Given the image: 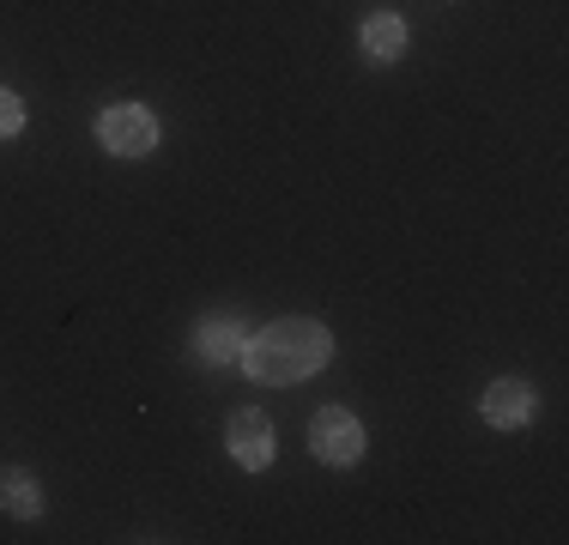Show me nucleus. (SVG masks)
<instances>
[{
    "instance_id": "obj_8",
    "label": "nucleus",
    "mask_w": 569,
    "mask_h": 545,
    "mask_svg": "<svg viewBox=\"0 0 569 545\" xmlns=\"http://www.w3.org/2000/svg\"><path fill=\"white\" fill-rule=\"evenodd\" d=\"M0 509H7L12 522H37V515L49 509L43 479H37L31 467H0Z\"/></svg>"
},
{
    "instance_id": "obj_7",
    "label": "nucleus",
    "mask_w": 569,
    "mask_h": 545,
    "mask_svg": "<svg viewBox=\"0 0 569 545\" xmlns=\"http://www.w3.org/2000/svg\"><path fill=\"white\" fill-rule=\"evenodd\" d=\"M406 43H412V31H406L400 12H370V19L358 24V49L370 54L376 67H395L406 54Z\"/></svg>"
},
{
    "instance_id": "obj_1",
    "label": "nucleus",
    "mask_w": 569,
    "mask_h": 545,
    "mask_svg": "<svg viewBox=\"0 0 569 545\" xmlns=\"http://www.w3.org/2000/svg\"><path fill=\"white\" fill-rule=\"evenodd\" d=\"M328 364H333V327L316 316H279L242 346V376L261 382V388H291V382L321 376Z\"/></svg>"
},
{
    "instance_id": "obj_6",
    "label": "nucleus",
    "mask_w": 569,
    "mask_h": 545,
    "mask_svg": "<svg viewBox=\"0 0 569 545\" xmlns=\"http://www.w3.org/2000/svg\"><path fill=\"white\" fill-rule=\"evenodd\" d=\"M242 346H249V321H242L237 309H212V316L194 321V358L212 364V370L242 364Z\"/></svg>"
},
{
    "instance_id": "obj_4",
    "label": "nucleus",
    "mask_w": 569,
    "mask_h": 545,
    "mask_svg": "<svg viewBox=\"0 0 569 545\" xmlns=\"http://www.w3.org/2000/svg\"><path fill=\"white\" fill-rule=\"evenodd\" d=\"M224 455L237 460L242 473H267L279 455L273 443V418L261 413V406H237V413L224 418Z\"/></svg>"
},
{
    "instance_id": "obj_5",
    "label": "nucleus",
    "mask_w": 569,
    "mask_h": 545,
    "mask_svg": "<svg viewBox=\"0 0 569 545\" xmlns=\"http://www.w3.org/2000/svg\"><path fill=\"white\" fill-rule=\"evenodd\" d=\"M479 418L491 430H527L539 418V388L521 376H497L491 388L479 394Z\"/></svg>"
},
{
    "instance_id": "obj_2",
    "label": "nucleus",
    "mask_w": 569,
    "mask_h": 545,
    "mask_svg": "<svg viewBox=\"0 0 569 545\" xmlns=\"http://www.w3.org/2000/svg\"><path fill=\"white\" fill-rule=\"evenodd\" d=\"M363 448H370V430H363V418L351 413V406H321V413L309 418V455H316L321 467H358Z\"/></svg>"
},
{
    "instance_id": "obj_3",
    "label": "nucleus",
    "mask_w": 569,
    "mask_h": 545,
    "mask_svg": "<svg viewBox=\"0 0 569 545\" xmlns=\"http://www.w3.org/2000/svg\"><path fill=\"white\" fill-rule=\"evenodd\" d=\"M91 133H98V146L110 158H152L158 152V133H164V128H158V116L146 103H110Z\"/></svg>"
},
{
    "instance_id": "obj_9",
    "label": "nucleus",
    "mask_w": 569,
    "mask_h": 545,
    "mask_svg": "<svg viewBox=\"0 0 569 545\" xmlns=\"http://www.w3.org/2000/svg\"><path fill=\"white\" fill-rule=\"evenodd\" d=\"M24 133V98L12 86H0V140H19Z\"/></svg>"
}]
</instances>
